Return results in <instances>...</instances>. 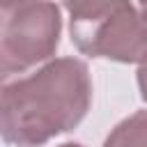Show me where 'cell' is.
Masks as SVG:
<instances>
[{"mask_svg":"<svg viewBox=\"0 0 147 147\" xmlns=\"http://www.w3.org/2000/svg\"><path fill=\"white\" fill-rule=\"evenodd\" d=\"M69 30L76 48L90 57L124 64L147 60V21L131 2H69Z\"/></svg>","mask_w":147,"mask_h":147,"instance_id":"7a4b0ae2","label":"cell"},{"mask_svg":"<svg viewBox=\"0 0 147 147\" xmlns=\"http://www.w3.org/2000/svg\"><path fill=\"white\" fill-rule=\"evenodd\" d=\"M60 147H83V145H78V142H64V145H60Z\"/></svg>","mask_w":147,"mask_h":147,"instance_id":"52a82bcc","label":"cell"},{"mask_svg":"<svg viewBox=\"0 0 147 147\" xmlns=\"http://www.w3.org/2000/svg\"><path fill=\"white\" fill-rule=\"evenodd\" d=\"M90 101L87 64L76 57H57L37 74L2 87V140L14 147H39L76 129L87 115Z\"/></svg>","mask_w":147,"mask_h":147,"instance_id":"6da1fadb","label":"cell"},{"mask_svg":"<svg viewBox=\"0 0 147 147\" xmlns=\"http://www.w3.org/2000/svg\"><path fill=\"white\" fill-rule=\"evenodd\" d=\"M103 147H147V110L122 119L106 138Z\"/></svg>","mask_w":147,"mask_h":147,"instance_id":"277c9868","label":"cell"},{"mask_svg":"<svg viewBox=\"0 0 147 147\" xmlns=\"http://www.w3.org/2000/svg\"><path fill=\"white\" fill-rule=\"evenodd\" d=\"M0 76L21 74L48 60L60 44V7L53 2H11L0 9Z\"/></svg>","mask_w":147,"mask_h":147,"instance_id":"3957f363","label":"cell"},{"mask_svg":"<svg viewBox=\"0 0 147 147\" xmlns=\"http://www.w3.org/2000/svg\"><path fill=\"white\" fill-rule=\"evenodd\" d=\"M138 85H140V94H142V99L147 101V60L140 64V69H138Z\"/></svg>","mask_w":147,"mask_h":147,"instance_id":"5b68a950","label":"cell"},{"mask_svg":"<svg viewBox=\"0 0 147 147\" xmlns=\"http://www.w3.org/2000/svg\"><path fill=\"white\" fill-rule=\"evenodd\" d=\"M138 9H140V14H142V18L147 21V2H140V5H138Z\"/></svg>","mask_w":147,"mask_h":147,"instance_id":"8992f818","label":"cell"}]
</instances>
